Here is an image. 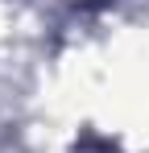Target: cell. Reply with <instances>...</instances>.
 Here are the masks:
<instances>
[{"label": "cell", "mask_w": 149, "mask_h": 153, "mask_svg": "<svg viewBox=\"0 0 149 153\" xmlns=\"http://www.w3.org/2000/svg\"><path fill=\"white\" fill-rule=\"evenodd\" d=\"M95 153H116V149H112V145H95Z\"/></svg>", "instance_id": "1"}]
</instances>
